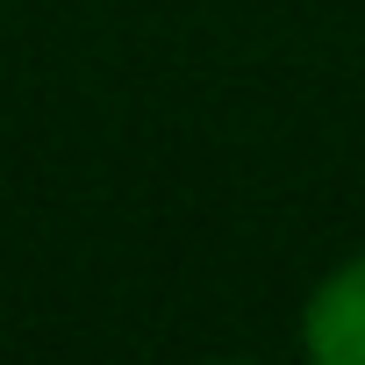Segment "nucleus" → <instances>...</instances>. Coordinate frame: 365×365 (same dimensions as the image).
Here are the masks:
<instances>
[{
	"mask_svg": "<svg viewBox=\"0 0 365 365\" xmlns=\"http://www.w3.org/2000/svg\"><path fill=\"white\" fill-rule=\"evenodd\" d=\"M301 365H365V244L315 272L294 315Z\"/></svg>",
	"mask_w": 365,
	"mask_h": 365,
	"instance_id": "1",
	"label": "nucleus"
},
{
	"mask_svg": "<svg viewBox=\"0 0 365 365\" xmlns=\"http://www.w3.org/2000/svg\"><path fill=\"white\" fill-rule=\"evenodd\" d=\"M201 365H265V358H244V351H215V358H201Z\"/></svg>",
	"mask_w": 365,
	"mask_h": 365,
	"instance_id": "2",
	"label": "nucleus"
}]
</instances>
